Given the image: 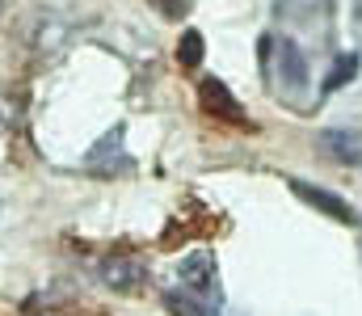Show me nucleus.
<instances>
[{
  "label": "nucleus",
  "instance_id": "nucleus-1",
  "mask_svg": "<svg viewBox=\"0 0 362 316\" xmlns=\"http://www.w3.org/2000/svg\"><path fill=\"white\" fill-rule=\"evenodd\" d=\"M101 283L110 287V291H118V295H131V291H139L144 287V279H148V266H144V257H135V253H114V257H105L101 262Z\"/></svg>",
  "mask_w": 362,
  "mask_h": 316
},
{
  "label": "nucleus",
  "instance_id": "nucleus-2",
  "mask_svg": "<svg viewBox=\"0 0 362 316\" xmlns=\"http://www.w3.org/2000/svg\"><path fill=\"white\" fill-rule=\"evenodd\" d=\"M177 283L181 291H189L198 300H211V291H215V253H206V249L185 253L177 262Z\"/></svg>",
  "mask_w": 362,
  "mask_h": 316
},
{
  "label": "nucleus",
  "instance_id": "nucleus-3",
  "mask_svg": "<svg viewBox=\"0 0 362 316\" xmlns=\"http://www.w3.org/2000/svg\"><path fill=\"white\" fill-rule=\"evenodd\" d=\"M198 98H202V110L206 114H215V118H223V122H232V127H249V114H245V105L232 98V89L223 85V81H202L198 85Z\"/></svg>",
  "mask_w": 362,
  "mask_h": 316
},
{
  "label": "nucleus",
  "instance_id": "nucleus-4",
  "mask_svg": "<svg viewBox=\"0 0 362 316\" xmlns=\"http://www.w3.org/2000/svg\"><path fill=\"white\" fill-rule=\"evenodd\" d=\"M274 51H278V81H282V89L286 93H303L308 89V59H303V51L291 38H278Z\"/></svg>",
  "mask_w": 362,
  "mask_h": 316
},
{
  "label": "nucleus",
  "instance_id": "nucleus-5",
  "mask_svg": "<svg viewBox=\"0 0 362 316\" xmlns=\"http://www.w3.org/2000/svg\"><path fill=\"white\" fill-rule=\"evenodd\" d=\"M291 190H295V194H299V199H303L308 207L325 211V215H329V219H337V223H350V228L358 223V219H354V211L346 207V203H341L337 194L320 190V186H308V182H299V177H295V182H291Z\"/></svg>",
  "mask_w": 362,
  "mask_h": 316
},
{
  "label": "nucleus",
  "instance_id": "nucleus-6",
  "mask_svg": "<svg viewBox=\"0 0 362 316\" xmlns=\"http://www.w3.org/2000/svg\"><path fill=\"white\" fill-rule=\"evenodd\" d=\"M325 144H329V152L337 156V160H362V139L358 135H346V131H329L325 135Z\"/></svg>",
  "mask_w": 362,
  "mask_h": 316
},
{
  "label": "nucleus",
  "instance_id": "nucleus-7",
  "mask_svg": "<svg viewBox=\"0 0 362 316\" xmlns=\"http://www.w3.org/2000/svg\"><path fill=\"white\" fill-rule=\"evenodd\" d=\"M34 47H38V51H55V47H64V25H59L55 17H47V21H38V34H34Z\"/></svg>",
  "mask_w": 362,
  "mask_h": 316
},
{
  "label": "nucleus",
  "instance_id": "nucleus-8",
  "mask_svg": "<svg viewBox=\"0 0 362 316\" xmlns=\"http://www.w3.org/2000/svg\"><path fill=\"white\" fill-rule=\"evenodd\" d=\"M177 55H181L185 68H202V34H198V30H185V34H181Z\"/></svg>",
  "mask_w": 362,
  "mask_h": 316
},
{
  "label": "nucleus",
  "instance_id": "nucleus-9",
  "mask_svg": "<svg viewBox=\"0 0 362 316\" xmlns=\"http://www.w3.org/2000/svg\"><path fill=\"white\" fill-rule=\"evenodd\" d=\"M333 68H337V72H333V76L325 81V89H341L346 81H354V76H358V55H341V59H337Z\"/></svg>",
  "mask_w": 362,
  "mask_h": 316
},
{
  "label": "nucleus",
  "instance_id": "nucleus-10",
  "mask_svg": "<svg viewBox=\"0 0 362 316\" xmlns=\"http://www.w3.org/2000/svg\"><path fill=\"white\" fill-rule=\"evenodd\" d=\"M165 304H169V312H177V316H202V308H194V300L189 295H177V291H169Z\"/></svg>",
  "mask_w": 362,
  "mask_h": 316
},
{
  "label": "nucleus",
  "instance_id": "nucleus-11",
  "mask_svg": "<svg viewBox=\"0 0 362 316\" xmlns=\"http://www.w3.org/2000/svg\"><path fill=\"white\" fill-rule=\"evenodd\" d=\"M152 4H156L165 17H181V13H189V4H194V0H152Z\"/></svg>",
  "mask_w": 362,
  "mask_h": 316
},
{
  "label": "nucleus",
  "instance_id": "nucleus-12",
  "mask_svg": "<svg viewBox=\"0 0 362 316\" xmlns=\"http://www.w3.org/2000/svg\"><path fill=\"white\" fill-rule=\"evenodd\" d=\"M312 4H320V0H282L278 8H312Z\"/></svg>",
  "mask_w": 362,
  "mask_h": 316
},
{
  "label": "nucleus",
  "instance_id": "nucleus-13",
  "mask_svg": "<svg viewBox=\"0 0 362 316\" xmlns=\"http://www.w3.org/2000/svg\"><path fill=\"white\" fill-rule=\"evenodd\" d=\"M0 8H4V0H0Z\"/></svg>",
  "mask_w": 362,
  "mask_h": 316
}]
</instances>
